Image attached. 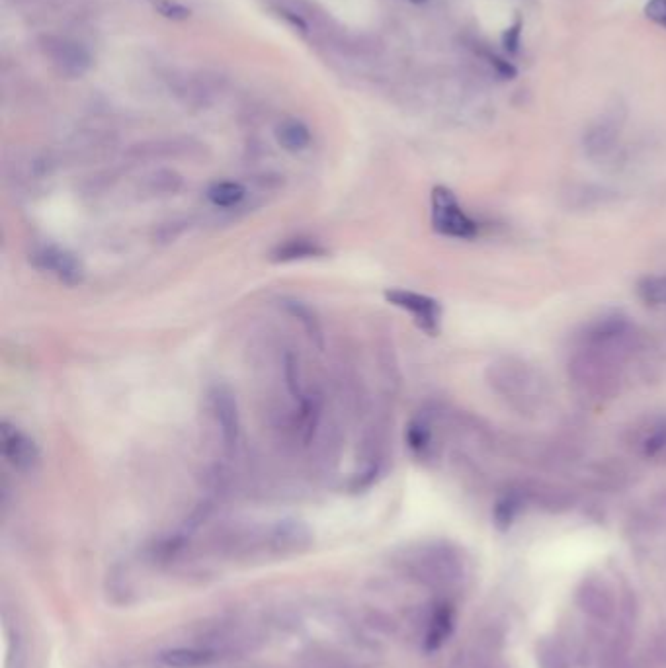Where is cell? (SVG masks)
Returning <instances> with one entry per match:
<instances>
[{
  "label": "cell",
  "instance_id": "15",
  "mask_svg": "<svg viewBox=\"0 0 666 668\" xmlns=\"http://www.w3.org/2000/svg\"><path fill=\"white\" fill-rule=\"evenodd\" d=\"M276 139L286 151L301 153L311 145V131L299 120H286L276 127Z\"/></svg>",
  "mask_w": 666,
  "mask_h": 668
},
{
  "label": "cell",
  "instance_id": "5",
  "mask_svg": "<svg viewBox=\"0 0 666 668\" xmlns=\"http://www.w3.org/2000/svg\"><path fill=\"white\" fill-rule=\"evenodd\" d=\"M30 262L43 272L49 274L51 278H55L59 284L65 286H79L84 280V268L81 260L67 251L61 249L57 245L51 243H43L34 247V251L30 252Z\"/></svg>",
  "mask_w": 666,
  "mask_h": 668
},
{
  "label": "cell",
  "instance_id": "19",
  "mask_svg": "<svg viewBox=\"0 0 666 668\" xmlns=\"http://www.w3.org/2000/svg\"><path fill=\"white\" fill-rule=\"evenodd\" d=\"M637 295L641 301L653 307H666V274H655V276H645L637 284Z\"/></svg>",
  "mask_w": 666,
  "mask_h": 668
},
{
  "label": "cell",
  "instance_id": "10",
  "mask_svg": "<svg viewBox=\"0 0 666 668\" xmlns=\"http://www.w3.org/2000/svg\"><path fill=\"white\" fill-rule=\"evenodd\" d=\"M436 413L420 411L411 418L405 430V442L413 458L418 461H430L438 454V434H436Z\"/></svg>",
  "mask_w": 666,
  "mask_h": 668
},
{
  "label": "cell",
  "instance_id": "16",
  "mask_svg": "<svg viewBox=\"0 0 666 668\" xmlns=\"http://www.w3.org/2000/svg\"><path fill=\"white\" fill-rule=\"evenodd\" d=\"M524 504H526V495L522 491H518V489L506 491L497 501L495 510H493V520H495L497 528L508 530L514 524V520L520 516V512L524 510Z\"/></svg>",
  "mask_w": 666,
  "mask_h": 668
},
{
  "label": "cell",
  "instance_id": "17",
  "mask_svg": "<svg viewBox=\"0 0 666 668\" xmlns=\"http://www.w3.org/2000/svg\"><path fill=\"white\" fill-rule=\"evenodd\" d=\"M454 627V612L450 606H440L428 626V633H426V649L434 651L438 649L450 635Z\"/></svg>",
  "mask_w": 666,
  "mask_h": 668
},
{
  "label": "cell",
  "instance_id": "7",
  "mask_svg": "<svg viewBox=\"0 0 666 668\" xmlns=\"http://www.w3.org/2000/svg\"><path fill=\"white\" fill-rule=\"evenodd\" d=\"M0 446L8 465L18 473H34L42 463V452L38 444L16 424L2 420L0 424Z\"/></svg>",
  "mask_w": 666,
  "mask_h": 668
},
{
  "label": "cell",
  "instance_id": "20",
  "mask_svg": "<svg viewBox=\"0 0 666 668\" xmlns=\"http://www.w3.org/2000/svg\"><path fill=\"white\" fill-rule=\"evenodd\" d=\"M180 188V178L172 172H157L151 178L149 194H172Z\"/></svg>",
  "mask_w": 666,
  "mask_h": 668
},
{
  "label": "cell",
  "instance_id": "6",
  "mask_svg": "<svg viewBox=\"0 0 666 668\" xmlns=\"http://www.w3.org/2000/svg\"><path fill=\"white\" fill-rule=\"evenodd\" d=\"M385 299L403 309L405 313H409L415 321L420 331H424L430 336H436L440 333L442 327V305L438 299L424 295V293L411 292V290H401V288H393L385 292Z\"/></svg>",
  "mask_w": 666,
  "mask_h": 668
},
{
  "label": "cell",
  "instance_id": "4",
  "mask_svg": "<svg viewBox=\"0 0 666 668\" xmlns=\"http://www.w3.org/2000/svg\"><path fill=\"white\" fill-rule=\"evenodd\" d=\"M209 411L219 430L223 450L233 456L241 444V415L233 391L227 385H213L209 389Z\"/></svg>",
  "mask_w": 666,
  "mask_h": 668
},
{
  "label": "cell",
  "instance_id": "8",
  "mask_svg": "<svg viewBox=\"0 0 666 668\" xmlns=\"http://www.w3.org/2000/svg\"><path fill=\"white\" fill-rule=\"evenodd\" d=\"M624 108L614 106L604 112L584 133V151L590 159H606L618 147L624 129Z\"/></svg>",
  "mask_w": 666,
  "mask_h": 668
},
{
  "label": "cell",
  "instance_id": "9",
  "mask_svg": "<svg viewBox=\"0 0 666 668\" xmlns=\"http://www.w3.org/2000/svg\"><path fill=\"white\" fill-rule=\"evenodd\" d=\"M631 450L645 460L666 463V415L645 418L629 430Z\"/></svg>",
  "mask_w": 666,
  "mask_h": 668
},
{
  "label": "cell",
  "instance_id": "18",
  "mask_svg": "<svg viewBox=\"0 0 666 668\" xmlns=\"http://www.w3.org/2000/svg\"><path fill=\"white\" fill-rule=\"evenodd\" d=\"M215 659L211 651H196V649H176L161 655V661L168 667L196 668L209 665Z\"/></svg>",
  "mask_w": 666,
  "mask_h": 668
},
{
  "label": "cell",
  "instance_id": "1",
  "mask_svg": "<svg viewBox=\"0 0 666 668\" xmlns=\"http://www.w3.org/2000/svg\"><path fill=\"white\" fill-rule=\"evenodd\" d=\"M639 350V334L624 313L612 311L584 325L569 360V376L594 399H610L620 391L624 366Z\"/></svg>",
  "mask_w": 666,
  "mask_h": 668
},
{
  "label": "cell",
  "instance_id": "11",
  "mask_svg": "<svg viewBox=\"0 0 666 668\" xmlns=\"http://www.w3.org/2000/svg\"><path fill=\"white\" fill-rule=\"evenodd\" d=\"M327 254V249L311 239V237H293V239H286L284 243H280L270 258L274 262H295V260H309V258H321Z\"/></svg>",
  "mask_w": 666,
  "mask_h": 668
},
{
  "label": "cell",
  "instance_id": "2",
  "mask_svg": "<svg viewBox=\"0 0 666 668\" xmlns=\"http://www.w3.org/2000/svg\"><path fill=\"white\" fill-rule=\"evenodd\" d=\"M489 383L500 397L522 415L538 413L549 399V387L538 370L516 358H502L489 366Z\"/></svg>",
  "mask_w": 666,
  "mask_h": 668
},
{
  "label": "cell",
  "instance_id": "21",
  "mask_svg": "<svg viewBox=\"0 0 666 668\" xmlns=\"http://www.w3.org/2000/svg\"><path fill=\"white\" fill-rule=\"evenodd\" d=\"M645 14L649 20L666 28V0H649L645 6Z\"/></svg>",
  "mask_w": 666,
  "mask_h": 668
},
{
  "label": "cell",
  "instance_id": "14",
  "mask_svg": "<svg viewBox=\"0 0 666 668\" xmlns=\"http://www.w3.org/2000/svg\"><path fill=\"white\" fill-rule=\"evenodd\" d=\"M53 59L61 71L69 75H83L90 63L88 53L77 43L59 42L53 49Z\"/></svg>",
  "mask_w": 666,
  "mask_h": 668
},
{
  "label": "cell",
  "instance_id": "12",
  "mask_svg": "<svg viewBox=\"0 0 666 668\" xmlns=\"http://www.w3.org/2000/svg\"><path fill=\"white\" fill-rule=\"evenodd\" d=\"M282 307L290 317H293L303 327V331L311 338V342L317 344L319 350H323L325 348V331H323V325H321L317 313L307 303H303L299 299H290V297L282 299Z\"/></svg>",
  "mask_w": 666,
  "mask_h": 668
},
{
  "label": "cell",
  "instance_id": "3",
  "mask_svg": "<svg viewBox=\"0 0 666 668\" xmlns=\"http://www.w3.org/2000/svg\"><path fill=\"white\" fill-rule=\"evenodd\" d=\"M430 221L432 229L448 239L473 241L481 233V225L465 213L458 196L446 186H436L430 194Z\"/></svg>",
  "mask_w": 666,
  "mask_h": 668
},
{
  "label": "cell",
  "instance_id": "13",
  "mask_svg": "<svg viewBox=\"0 0 666 668\" xmlns=\"http://www.w3.org/2000/svg\"><path fill=\"white\" fill-rule=\"evenodd\" d=\"M247 188L235 180H217L209 184L206 198L213 208L235 209L247 200Z\"/></svg>",
  "mask_w": 666,
  "mask_h": 668
}]
</instances>
